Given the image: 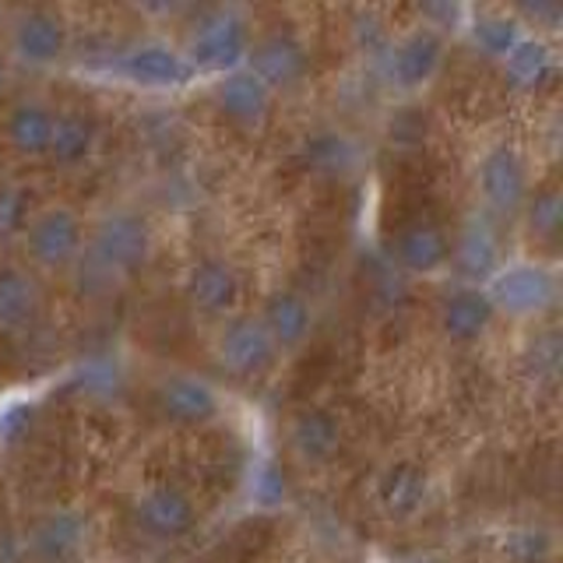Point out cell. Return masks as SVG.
I'll return each mask as SVG.
<instances>
[{
    "label": "cell",
    "instance_id": "obj_4",
    "mask_svg": "<svg viewBox=\"0 0 563 563\" xmlns=\"http://www.w3.org/2000/svg\"><path fill=\"white\" fill-rule=\"evenodd\" d=\"M489 307L507 321H539L560 299V275L553 264L536 257L504 261L497 275L483 286Z\"/></svg>",
    "mask_w": 563,
    "mask_h": 563
},
{
    "label": "cell",
    "instance_id": "obj_16",
    "mask_svg": "<svg viewBox=\"0 0 563 563\" xmlns=\"http://www.w3.org/2000/svg\"><path fill=\"white\" fill-rule=\"evenodd\" d=\"M433 479L416 457H395L374 479V504L387 521H412L430 504Z\"/></svg>",
    "mask_w": 563,
    "mask_h": 563
},
{
    "label": "cell",
    "instance_id": "obj_1",
    "mask_svg": "<svg viewBox=\"0 0 563 563\" xmlns=\"http://www.w3.org/2000/svg\"><path fill=\"white\" fill-rule=\"evenodd\" d=\"M85 236H88V219L75 205L67 201H46L40 208H32V216L22 229L25 251V268L35 275H64L85 257Z\"/></svg>",
    "mask_w": 563,
    "mask_h": 563
},
{
    "label": "cell",
    "instance_id": "obj_2",
    "mask_svg": "<svg viewBox=\"0 0 563 563\" xmlns=\"http://www.w3.org/2000/svg\"><path fill=\"white\" fill-rule=\"evenodd\" d=\"M152 251H155L152 225L137 208L120 205V208L102 211L96 222H88L85 254L92 257L106 275L131 278L137 272H145Z\"/></svg>",
    "mask_w": 563,
    "mask_h": 563
},
{
    "label": "cell",
    "instance_id": "obj_27",
    "mask_svg": "<svg viewBox=\"0 0 563 563\" xmlns=\"http://www.w3.org/2000/svg\"><path fill=\"white\" fill-rule=\"evenodd\" d=\"M497 553L504 563H553L556 553L553 528H545L539 521L507 525L497 536Z\"/></svg>",
    "mask_w": 563,
    "mask_h": 563
},
{
    "label": "cell",
    "instance_id": "obj_7",
    "mask_svg": "<svg viewBox=\"0 0 563 563\" xmlns=\"http://www.w3.org/2000/svg\"><path fill=\"white\" fill-rule=\"evenodd\" d=\"M211 356H216V366H222L225 377H233L240 384L264 380L282 360L254 310H240L216 324Z\"/></svg>",
    "mask_w": 563,
    "mask_h": 563
},
{
    "label": "cell",
    "instance_id": "obj_3",
    "mask_svg": "<svg viewBox=\"0 0 563 563\" xmlns=\"http://www.w3.org/2000/svg\"><path fill=\"white\" fill-rule=\"evenodd\" d=\"M254 29L240 8H208L194 18L187 29L180 53L187 57L194 75H229L243 67L246 49H251Z\"/></svg>",
    "mask_w": 563,
    "mask_h": 563
},
{
    "label": "cell",
    "instance_id": "obj_32",
    "mask_svg": "<svg viewBox=\"0 0 563 563\" xmlns=\"http://www.w3.org/2000/svg\"><path fill=\"white\" fill-rule=\"evenodd\" d=\"M352 40H356L360 53H369V57L380 60V53L387 49V43H391V32L384 29L377 11H356V22H352Z\"/></svg>",
    "mask_w": 563,
    "mask_h": 563
},
{
    "label": "cell",
    "instance_id": "obj_34",
    "mask_svg": "<svg viewBox=\"0 0 563 563\" xmlns=\"http://www.w3.org/2000/svg\"><path fill=\"white\" fill-rule=\"evenodd\" d=\"M8 75H11V60L4 57V49H0V92H4V85H8Z\"/></svg>",
    "mask_w": 563,
    "mask_h": 563
},
{
    "label": "cell",
    "instance_id": "obj_6",
    "mask_svg": "<svg viewBox=\"0 0 563 563\" xmlns=\"http://www.w3.org/2000/svg\"><path fill=\"white\" fill-rule=\"evenodd\" d=\"M532 194V176H528L525 155L510 141H493L475 158V208L486 211L493 222L518 219Z\"/></svg>",
    "mask_w": 563,
    "mask_h": 563
},
{
    "label": "cell",
    "instance_id": "obj_25",
    "mask_svg": "<svg viewBox=\"0 0 563 563\" xmlns=\"http://www.w3.org/2000/svg\"><path fill=\"white\" fill-rule=\"evenodd\" d=\"M99 145V123L88 110H57V123H53V141L49 155L57 166H81L92 158Z\"/></svg>",
    "mask_w": 563,
    "mask_h": 563
},
{
    "label": "cell",
    "instance_id": "obj_24",
    "mask_svg": "<svg viewBox=\"0 0 563 563\" xmlns=\"http://www.w3.org/2000/svg\"><path fill=\"white\" fill-rule=\"evenodd\" d=\"M507 81L521 92H539L556 78V49L539 32H525L518 46L500 60Z\"/></svg>",
    "mask_w": 563,
    "mask_h": 563
},
{
    "label": "cell",
    "instance_id": "obj_17",
    "mask_svg": "<svg viewBox=\"0 0 563 563\" xmlns=\"http://www.w3.org/2000/svg\"><path fill=\"white\" fill-rule=\"evenodd\" d=\"M88 542V518L75 507H49L35 515L25 532V550L35 563H75Z\"/></svg>",
    "mask_w": 563,
    "mask_h": 563
},
{
    "label": "cell",
    "instance_id": "obj_15",
    "mask_svg": "<svg viewBox=\"0 0 563 563\" xmlns=\"http://www.w3.org/2000/svg\"><path fill=\"white\" fill-rule=\"evenodd\" d=\"M117 75L134 88H148V92H169V88H184L198 78L180 53V43H169L163 35H145V40L131 43L117 57Z\"/></svg>",
    "mask_w": 563,
    "mask_h": 563
},
{
    "label": "cell",
    "instance_id": "obj_28",
    "mask_svg": "<svg viewBox=\"0 0 563 563\" xmlns=\"http://www.w3.org/2000/svg\"><path fill=\"white\" fill-rule=\"evenodd\" d=\"M303 152H307V163L313 169H321V173H349L352 166H356V158H360L356 141H352L349 134H342V131L310 134Z\"/></svg>",
    "mask_w": 563,
    "mask_h": 563
},
{
    "label": "cell",
    "instance_id": "obj_21",
    "mask_svg": "<svg viewBox=\"0 0 563 563\" xmlns=\"http://www.w3.org/2000/svg\"><path fill=\"white\" fill-rule=\"evenodd\" d=\"M211 102L240 131H261L272 117L275 96L246 67H236L211 81Z\"/></svg>",
    "mask_w": 563,
    "mask_h": 563
},
{
    "label": "cell",
    "instance_id": "obj_8",
    "mask_svg": "<svg viewBox=\"0 0 563 563\" xmlns=\"http://www.w3.org/2000/svg\"><path fill=\"white\" fill-rule=\"evenodd\" d=\"M243 67L278 99L286 92H296L299 85H307L313 57L310 46L292 29H264L251 40Z\"/></svg>",
    "mask_w": 563,
    "mask_h": 563
},
{
    "label": "cell",
    "instance_id": "obj_26",
    "mask_svg": "<svg viewBox=\"0 0 563 563\" xmlns=\"http://www.w3.org/2000/svg\"><path fill=\"white\" fill-rule=\"evenodd\" d=\"M525 22L518 18V11H504V8H479L468 18V35L475 49L489 60H504L510 49L518 46V40L525 35Z\"/></svg>",
    "mask_w": 563,
    "mask_h": 563
},
{
    "label": "cell",
    "instance_id": "obj_31",
    "mask_svg": "<svg viewBox=\"0 0 563 563\" xmlns=\"http://www.w3.org/2000/svg\"><path fill=\"white\" fill-rule=\"evenodd\" d=\"M29 216H32L29 190L22 184H0V240L22 236Z\"/></svg>",
    "mask_w": 563,
    "mask_h": 563
},
{
    "label": "cell",
    "instance_id": "obj_29",
    "mask_svg": "<svg viewBox=\"0 0 563 563\" xmlns=\"http://www.w3.org/2000/svg\"><path fill=\"white\" fill-rule=\"evenodd\" d=\"M246 500H251L257 510H282L292 500V483L286 468L272 457H264L251 468V479H246Z\"/></svg>",
    "mask_w": 563,
    "mask_h": 563
},
{
    "label": "cell",
    "instance_id": "obj_33",
    "mask_svg": "<svg viewBox=\"0 0 563 563\" xmlns=\"http://www.w3.org/2000/svg\"><path fill=\"white\" fill-rule=\"evenodd\" d=\"M398 563H448V560L437 553H412V556H401Z\"/></svg>",
    "mask_w": 563,
    "mask_h": 563
},
{
    "label": "cell",
    "instance_id": "obj_30",
    "mask_svg": "<svg viewBox=\"0 0 563 563\" xmlns=\"http://www.w3.org/2000/svg\"><path fill=\"white\" fill-rule=\"evenodd\" d=\"M525 225H528V236H536L542 243H553L556 233H560V222H563V205H560V190L553 184L545 187H536L528 194V201L521 208Z\"/></svg>",
    "mask_w": 563,
    "mask_h": 563
},
{
    "label": "cell",
    "instance_id": "obj_18",
    "mask_svg": "<svg viewBox=\"0 0 563 563\" xmlns=\"http://www.w3.org/2000/svg\"><path fill=\"white\" fill-rule=\"evenodd\" d=\"M254 313L264 324V331H268V339L275 342L278 356H289V352L303 349L307 339L313 334V324H317L313 299L296 286L272 289L261 299V310H254Z\"/></svg>",
    "mask_w": 563,
    "mask_h": 563
},
{
    "label": "cell",
    "instance_id": "obj_20",
    "mask_svg": "<svg viewBox=\"0 0 563 563\" xmlns=\"http://www.w3.org/2000/svg\"><path fill=\"white\" fill-rule=\"evenodd\" d=\"M451 257V233L433 219L405 222L391 240V261L412 278H433L448 272Z\"/></svg>",
    "mask_w": 563,
    "mask_h": 563
},
{
    "label": "cell",
    "instance_id": "obj_5",
    "mask_svg": "<svg viewBox=\"0 0 563 563\" xmlns=\"http://www.w3.org/2000/svg\"><path fill=\"white\" fill-rule=\"evenodd\" d=\"M448 60V40L437 25H412L398 35H391V43L380 53V70L384 81L395 96H422L437 81V75L444 70Z\"/></svg>",
    "mask_w": 563,
    "mask_h": 563
},
{
    "label": "cell",
    "instance_id": "obj_23",
    "mask_svg": "<svg viewBox=\"0 0 563 563\" xmlns=\"http://www.w3.org/2000/svg\"><path fill=\"white\" fill-rule=\"evenodd\" d=\"M43 313V289L25 264L4 261L0 264V331L22 334Z\"/></svg>",
    "mask_w": 563,
    "mask_h": 563
},
{
    "label": "cell",
    "instance_id": "obj_14",
    "mask_svg": "<svg viewBox=\"0 0 563 563\" xmlns=\"http://www.w3.org/2000/svg\"><path fill=\"white\" fill-rule=\"evenodd\" d=\"M155 412L169 427H208L222 416L219 387L190 369H169L152 387Z\"/></svg>",
    "mask_w": 563,
    "mask_h": 563
},
{
    "label": "cell",
    "instance_id": "obj_10",
    "mask_svg": "<svg viewBox=\"0 0 563 563\" xmlns=\"http://www.w3.org/2000/svg\"><path fill=\"white\" fill-rule=\"evenodd\" d=\"M180 292H184V303L194 313L219 324L225 317L243 310L246 286L233 261H225L219 254H205L187 264V272L180 278Z\"/></svg>",
    "mask_w": 563,
    "mask_h": 563
},
{
    "label": "cell",
    "instance_id": "obj_22",
    "mask_svg": "<svg viewBox=\"0 0 563 563\" xmlns=\"http://www.w3.org/2000/svg\"><path fill=\"white\" fill-rule=\"evenodd\" d=\"M53 123H57V106H49L40 96L14 99L4 113L8 148L22 158H46L53 141Z\"/></svg>",
    "mask_w": 563,
    "mask_h": 563
},
{
    "label": "cell",
    "instance_id": "obj_12",
    "mask_svg": "<svg viewBox=\"0 0 563 563\" xmlns=\"http://www.w3.org/2000/svg\"><path fill=\"white\" fill-rule=\"evenodd\" d=\"M282 440H286V454L299 468L321 472L345 448V422L328 405H296L286 416Z\"/></svg>",
    "mask_w": 563,
    "mask_h": 563
},
{
    "label": "cell",
    "instance_id": "obj_13",
    "mask_svg": "<svg viewBox=\"0 0 563 563\" xmlns=\"http://www.w3.org/2000/svg\"><path fill=\"white\" fill-rule=\"evenodd\" d=\"M504 261L507 254H504L500 222H493L486 211L472 208L451 233L448 268L457 275V282H465V286H486Z\"/></svg>",
    "mask_w": 563,
    "mask_h": 563
},
{
    "label": "cell",
    "instance_id": "obj_11",
    "mask_svg": "<svg viewBox=\"0 0 563 563\" xmlns=\"http://www.w3.org/2000/svg\"><path fill=\"white\" fill-rule=\"evenodd\" d=\"M70 32L53 8H18L8 14V46L4 57L32 70L53 67L67 57Z\"/></svg>",
    "mask_w": 563,
    "mask_h": 563
},
{
    "label": "cell",
    "instance_id": "obj_19",
    "mask_svg": "<svg viewBox=\"0 0 563 563\" xmlns=\"http://www.w3.org/2000/svg\"><path fill=\"white\" fill-rule=\"evenodd\" d=\"M493 321H497V313H493L483 286L454 282L437 303V331H440V339L451 342V345L483 342L493 328Z\"/></svg>",
    "mask_w": 563,
    "mask_h": 563
},
{
    "label": "cell",
    "instance_id": "obj_9",
    "mask_svg": "<svg viewBox=\"0 0 563 563\" xmlns=\"http://www.w3.org/2000/svg\"><path fill=\"white\" fill-rule=\"evenodd\" d=\"M198 500L180 483L158 479L134 493L131 500V521L145 539L152 542H184L198 528Z\"/></svg>",
    "mask_w": 563,
    "mask_h": 563
}]
</instances>
